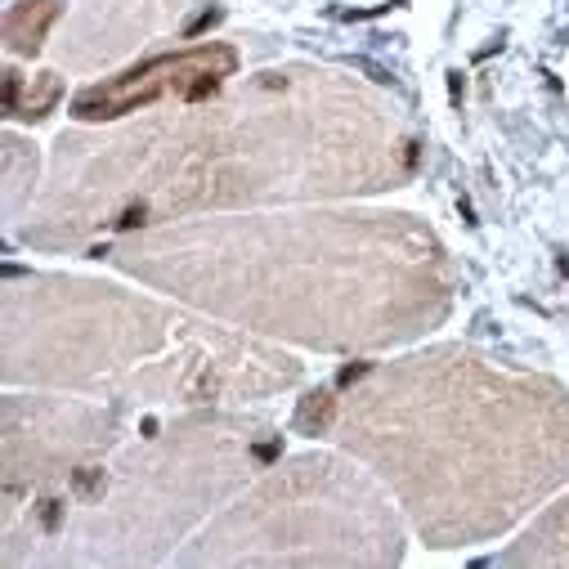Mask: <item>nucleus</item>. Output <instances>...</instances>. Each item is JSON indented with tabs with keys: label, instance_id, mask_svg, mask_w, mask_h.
<instances>
[{
	"label": "nucleus",
	"instance_id": "obj_1",
	"mask_svg": "<svg viewBox=\"0 0 569 569\" xmlns=\"http://www.w3.org/2000/svg\"><path fill=\"white\" fill-rule=\"evenodd\" d=\"M417 162L386 99L323 68H278L193 113L63 135L23 238L68 247L220 207L390 189Z\"/></svg>",
	"mask_w": 569,
	"mask_h": 569
},
{
	"label": "nucleus",
	"instance_id": "obj_2",
	"mask_svg": "<svg viewBox=\"0 0 569 569\" xmlns=\"http://www.w3.org/2000/svg\"><path fill=\"white\" fill-rule=\"evenodd\" d=\"M108 260L242 332L319 350H377L422 337L444 323L457 287L444 242L404 211L139 229Z\"/></svg>",
	"mask_w": 569,
	"mask_h": 569
},
{
	"label": "nucleus",
	"instance_id": "obj_3",
	"mask_svg": "<svg viewBox=\"0 0 569 569\" xmlns=\"http://www.w3.org/2000/svg\"><path fill=\"white\" fill-rule=\"evenodd\" d=\"M328 431L431 547L484 543L569 480V390L462 345L372 368L332 399Z\"/></svg>",
	"mask_w": 569,
	"mask_h": 569
},
{
	"label": "nucleus",
	"instance_id": "obj_4",
	"mask_svg": "<svg viewBox=\"0 0 569 569\" xmlns=\"http://www.w3.org/2000/svg\"><path fill=\"white\" fill-rule=\"evenodd\" d=\"M301 363L139 292L68 274L5 287V381L113 404H238L296 386Z\"/></svg>",
	"mask_w": 569,
	"mask_h": 569
},
{
	"label": "nucleus",
	"instance_id": "obj_5",
	"mask_svg": "<svg viewBox=\"0 0 569 569\" xmlns=\"http://www.w3.org/2000/svg\"><path fill=\"white\" fill-rule=\"evenodd\" d=\"M274 449L265 426L211 413L148 435L139 449L32 489L27 525H5V561L130 565L157 561L220 498L238 493Z\"/></svg>",
	"mask_w": 569,
	"mask_h": 569
},
{
	"label": "nucleus",
	"instance_id": "obj_6",
	"mask_svg": "<svg viewBox=\"0 0 569 569\" xmlns=\"http://www.w3.org/2000/svg\"><path fill=\"white\" fill-rule=\"evenodd\" d=\"M404 556L390 498L354 462L305 453L278 466L220 520L184 565H395Z\"/></svg>",
	"mask_w": 569,
	"mask_h": 569
},
{
	"label": "nucleus",
	"instance_id": "obj_7",
	"mask_svg": "<svg viewBox=\"0 0 569 569\" xmlns=\"http://www.w3.org/2000/svg\"><path fill=\"white\" fill-rule=\"evenodd\" d=\"M121 440L117 408H95L86 399L9 395L5 399V493L41 489L68 471L113 453Z\"/></svg>",
	"mask_w": 569,
	"mask_h": 569
},
{
	"label": "nucleus",
	"instance_id": "obj_8",
	"mask_svg": "<svg viewBox=\"0 0 569 569\" xmlns=\"http://www.w3.org/2000/svg\"><path fill=\"white\" fill-rule=\"evenodd\" d=\"M233 72H238V50L233 45L225 41L189 45L180 54H162V59L126 72V77L81 90L72 113L81 121H117L126 113H153L162 104H198V99L216 95Z\"/></svg>",
	"mask_w": 569,
	"mask_h": 569
},
{
	"label": "nucleus",
	"instance_id": "obj_9",
	"mask_svg": "<svg viewBox=\"0 0 569 569\" xmlns=\"http://www.w3.org/2000/svg\"><path fill=\"white\" fill-rule=\"evenodd\" d=\"M184 0H81V9L63 23L54 54L68 68H104V63L130 54L171 18H180Z\"/></svg>",
	"mask_w": 569,
	"mask_h": 569
},
{
	"label": "nucleus",
	"instance_id": "obj_10",
	"mask_svg": "<svg viewBox=\"0 0 569 569\" xmlns=\"http://www.w3.org/2000/svg\"><path fill=\"white\" fill-rule=\"evenodd\" d=\"M63 18V0H18L5 18V41L14 54H36L50 41V27Z\"/></svg>",
	"mask_w": 569,
	"mask_h": 569
}]
</instances>
